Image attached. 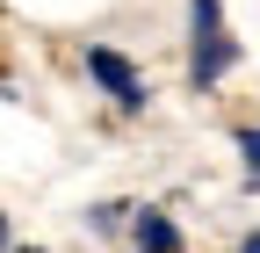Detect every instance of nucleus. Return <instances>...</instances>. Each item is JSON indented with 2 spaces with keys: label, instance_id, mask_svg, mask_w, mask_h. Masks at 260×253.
Wrapping results in <instances>:
<instances>
[{
  "label": "nucleus",
  "instance_id": "f257e3e1",
  "mask_svg": "<svg viewBox=\"0 0 260 253\" xmlns=\"http://www.w3.org/2000/svg\"><path fill=\"white\" fill-rule=\"evenodd\" d=\"M188 80L195 87H217V73H232L239 66V44H232V29H224V8L217 0H188Z\"/></svg>",
  "mask_w": 260,
  "mask_h": 253
},
{
  "label": "nucleus",
  "instance_id": "f03ea898",
  "mask_svg": "<svg viewBox=\"0 0 260 253\" xmlns=\"http://www.w3.org/2000/svg\"><path fill=\"white\" fill-rule=\"evenodd\" d=\"M87 73L109 87V102H116V109H145V102H152L145 80H138V66H130L123 51H109V44H94V51H87Z\"/></svg>",
  "mask_w": 260,
  "mask_h": 253
},
{
  "label": "nucleus",
  "instance_id": "7ed1b4c3",
  "mask_svg": "<svg viewBox=\"0 0 260 253\" xmlns=\"http://www.w3.org/2000/svg\"><path fill=\"white\" fill-rule=\"evenodd\" d=\"M130 246H138V253H181V225L167 210H138V217H130Z\"/></svg>",
  "mask_w": 260,
  "mask_h": 253
},
{
  "label": "nucleus",
  "instance_id": "20e7f679",
  "mask_svg": "<svg viewBox=\"0 0 260 253\" xmlns=\"http://www.w3.org/2000/svg\"><path fill=\"white\" fill-rule=\"evenodd\" d=\"M130 217H138V203H94L87 225H94V232H116V225H130Z\"/></svg>",
  "mask_w": 260,
  "mask_h": 253
},
{
  "label": "nucleus",
  "instance_id": "39448f33",
  "mask_svg": "<svg viewBox=\"0 0 260 253\" xmlns=\"http://www.w3.org/2000/svg\"><path fill=\"white\" fill-rule=\"evenodd\" d=\"M239 152H246V181L260 188V131H239Z\"/></svg>",
  "mask_w": 260,
  "mask_h": 253
},
{
  "label": "nucleus",
  "instance_id": "423d86ee",
  "mask_svg": "<svg viewBox=\"0 0 260 253\" xmlns=\"http://www.w3.org/2000/svg\"><path fill=\"white\" fill-rule=\"evenodd\" d=\"M239 253H260V232H246V239H239Z\"/></svg>",
  "mask_w": 260,
  "mask_h": 253
},
{
  "label": "nucleus",
  "instance_id": "0eeeda50",
  "mask_svg": "<svg viewBox=\"0 0 260 253\" xmlns=\"http://www.w3.org/2000/svg\"><path fill=\"white\" fill-rule=\"evenodd\" d=\"M0 253H8V217H0Z\"/></svg>",
  "mask_w": 260,
  "mask_h": 253
}]
</instances>
